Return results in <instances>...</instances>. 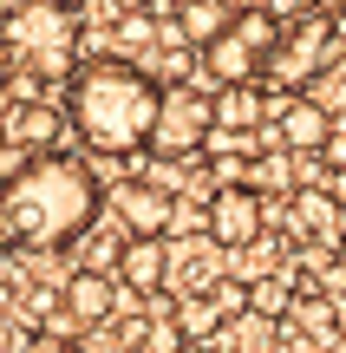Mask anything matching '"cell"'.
I'll list each match as a JSON object with an SVG mask.
<instances>
[{"mask_svg":"<svg viewBox=\"0 0 346 353\" xmlns=\"http://www.w3.org/2000/svg\"><path fill=\"white\" fill-rule=\"evenodd\" d=\"M98 216V176L65 151L20 157L0 183V242L26 255H46L78 242Z\"/></svg>","mask_w":346,"mask_h":353,"instance_id":"cell-1","label":"cell"},{"mask_svg":"<svg viewBox=\"0 0 346 353\" xmlns=\"http://www.w3.org/2000/svg\"><path fill=\"white\" fill-rule=\"evenodd\" d=\"M157 105H164V85L144 72L138 59H85L72 65V85H65V125L91 144L98 157H131L151 144Z\"/></svg>","mask_w":346,"mask_h":353,"instance_id":"cell-2","label":"cell"},{"mask_svg":"<svg viewBox=\"0 0 346 353\" xmlns=\"http://www.w3.org/2000/svg\"><path fill=\"white\" fill-rule=\"evenodd\" d=\"M0 52L26 72H72L78 59V13L59 0H20V7L0 20Z\"/></svg>","mask_w":346,"mask_h":353,"instance_id":"cell-3","label":"cell"},{"mask_svg":"<svg viewBox=\"0 0 346 353\" xmlns=\"http://www.w3.org/2000/svg\"><path fill=\"white\" fill-rule=\"evenodd\" d=\"M327 46H334V20H321V13L294 20L281 39H274V52L261 59V79H255V85H274V92H301L314 72H321Z\"/></svg>","mask_w":346,"mask_h":353,"instance_id":"cell-4","label":"cell"},{"mask_svg":"<svg viewBox=\"0 0 346 353\" xmlns=\"http://www.w3.org/2000/svg\"><path fill=\"white\" fill-rule=\"evenodd\" d=\"M209 144V92L203 85H164V105H157L151 125V151L157 157H196Z\"/></svg>","mask_w":346,"mask_h":353,"instance_id":"cell-5","label":"cell"},{"mask_svg":"<svg viewBox=\"0 0 346 353\" xmlns=\"http://www.w3.org/2000/svg\"><path fill=\"white\" fill-rule=\"evenodd\" d=\"M105 203H111V216L125 223V236H164V229L177 223V196H170L164 183H151V176H118V183L105 190Z\"/></svg>","mask_w":346,"mask_h":353,"instance_id":"cell-6","label":"cell"},{"mask_svg":"<svg viewBox=\"0 0 346 353\" xmlns=\"http://www.w3.org/2000/svg\"><path fill=\"white\" fill-rule=\"evenodd\" d=\"M203 229L222 249H242L261 236V190L255 183H216V196L203 203Z\"/></svg>","mask_w":346,"mask_h":353,"instance_id":"cell-7","label":"cell"},{"mask_svg":"<svg viewBox=\"0 0 346 353\" xmlns=\"http://www.w3.org/2000/svg\"><path fill=\"white\" fill-rule=\"evenodd\" d=\"M59 307L78 327H105V321L118 314V281L105 275V268H78V275L59 281Z\"/></svg>","mask_w":346,"mask_h":353,"instance_id":"cell-8","label":"cell"},{"mask_svg":"<svg viewBox=\"0 0 346 353\" xmlns=\"http://www.w3.org/2000/svg\"><path fill=\"white\" fill-rule=\"evenodd\" d=\"M164 275H170L164 236H125V242H118L111 281H125V288H138V294H157V281H164Z\"/></svg>","mask_w":346,"mask_h":353,"instance_id":"cell-9","label":"cell"},{"mask_svg":"<svg viewBox=\"0 0 346 353\" xmlns=\"http://www.w3.org/2000/svg\"><path fill=\"white\" fill-rule=\"evenodd\" d=\"M7 138L20 144L26 157H39V151H59V131H65V112L59 105H46V99H26V105H13L7 118Z\"/></svg>","mask_w":346,"mask_h":353,"instance_id":"cell-10","label":"cell"},{"mask_svg":"<svg viewBox=\"0 0 346 353\" xmlns=\"http://www.w3.org/2000/svg\"><path fill=\"white\" fill-rule=\"evenodd\" d=\"M261 125V85H216L209 92V138H248Z\"/></svg>","mask_w":346,"mask_h":353,"instance_id":"cell-11","label":"cell"},{"mask_svg":"<svg viewBox=\"0 0 346 353\" xmlns=\"http://www.w3.org/2000/svg\"><path fill=\"white\" fill-rule=\"evenodd\" d=\"M235 7H222V0H170V26H177V46L203 52L216 33H229Z\"/></svg>","mask_w":346,"mask_h":353,"instance_id":"cell-12","label":"cell"},{"mask_svg":"<svg viewBox=\"0 0 346 353\" xmlns=\"http://www.w3.org/2000/svg\"><path fill=\"white\" fill-rule=\"evenodd\" d=\"M203 79H216V85H255L261 79V52L242 46L235 33H216L203 46Z\"/></svg>","mask_w":346,"mask_h":353,"instance_id":"cell-13","label":"cell"},{"mask_svg":"<svg viewBox=\"0 0 346 353\" xmlns=\"http://www.w3.org/2000/svg\"><path fill=\"white\" fill-rule=\"evenodd\" d=\"M327 131H334V118H327L314 99H288L281 118H274V144H281V151H321Z\"/></svg>","mask_w":346,"mask_h":353,"instance_id":"cell-14","label":"cell"},{"mask_svg":"<svg viewBox=\"0 0 346 353\" xmlns=\"http://www.w3.org/2000/svg\"><path fill=\"white\" fill-rule=\"evenodd\" d=\"M294 223L307 229V236H334L340 229V203L327 196V190H294Z\"/></svg>","mask_w":346,"mask_h":353,"instance_id":"cell-15","label":"cell"},{"mask_svg":"<svg viewBox=\"0 0 346 353\" xmlns=\"http://www.w3.org/2000/svg\"><path fill=\"white\" fill-rule=\"evenodd\" d=\"M229 33L242 39V46H255L261 59H268V52H274V39H281V26H274V13H261V7H242V13L229 20Z\"/></svg>","mask_w":346,"mask_h":353,"instance_id":"cell-16","label":"cell"},{"mask_svg":"<svg viewBox=\"0 0 346 353\" xmlns=\"http://www.w3.org/2000/svg\"><path fill=\"white\" fill-rule=\"evenodd\" d=\"M138 353H190V341H183V327L177 321H144V341H138Z\"/></svg>","mask_w":346,"mask_h":353,"instance_id":"cell-17","label":"cell"},{"mask_svg":"<svg viewBox=\"0 0 346 353\" xmlns=\"http://www.w3.org/2000/svg\"><path fill=\"white\" fill-rule=\"evenodd\" d=\"M248 301H255L261 314H274V307H288V294L274 288V281H268V288H261V281H255V288H248Z\"/></svg>","mask_w":346,"mask_h":353,"instance_id":"cell-18","label":"cell"},{"mask_svg":"<svg viewBox=\"0 0 346 353\" xmlns=\"http://www.w3.org/2000/svg\"><path fill=\"white\" fill-rule=\"evenodd\" d=\"M301 321H307V327H334V307L327 301H301Z\"/></svg>","mask_w":346,"mask_h":353,"instance_id":"cell-19","label":"cell"},{"mask_svg":"<svg viewBox=\"0 0 346 353\" xmlns=\"http://www.w3.org/2000/svg\"><path fill=\"white\" fill-rule=\"evenodd\" d=\"M314 13H321V20H346V0H307Z\"/></svg>","mask_w":346,"mask_h":353,"instance_id":"cell-20","label":"cell"},{"mask_svg":"<svg viewBox=\"0 0 346 353\" xmlns=\"http://www.w3.org/2000/svg\"><path fill=\"white\" fill-rule=\"evenodd\" d=\"M13 112V92H7V72H0V118Z\"/></svg>","mask_w":346,"mask_h":353,"instance_id":"cell-21","label":"cell"},{"mask_svg":"<svg viewBox=\"0 0 346 353\" xmlns=\"http://www.w3.org/2000/svg\"><path fill=\"white\" fill-rule=\"evenodd\" d=\"M111 7H118V13H138V7H151V0H111Z\"/></svg>","mask_w":346,"mask_h":353,"instance_id":"cell-22","label":"cell"},{"mask_svg":"<svg viewBox=\"0 0 346 353\" xmlns=\"http://www.w3.org/2000/svg\"><path fill=\"white\" fill-rule=\"evenodd\" d=\"M46 353H85V347H78V341H59V347H46Z\"/></svg>","mask_w":346,"mask_h":353,"instance_id":"cell-23","label":"cell"},{"mask_svg":"<svg viewBox=\"0 0 346 353\" xmlns=\"http://www.w3.org/2000/svg\"><path fill=\"white\" fill-rule=\"evenodd\" d=\"M59 7H78V0H59Z\"/></svg>","mask_w":346,"mask_h":353,"instance_id":"cell-24","label":"cell"},{"mask_svg":"<svg viewBox=\"0 0 346 353\" xmlns=\"http://www.w3.org/2000/svg\"><path fill=\"white\" fill-rule=\"evenodd\" d=\"M216 353H229V347H216Z\"/></svg>","mask_w":346,"mask_h":353,"instance_id":"cell-25","label":"cell"}]
</instances>
